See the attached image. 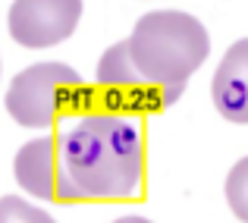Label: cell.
Here are the masks:
<instances>
[{
	"label": "cell",
	"instance_id": "cell-6",
	"mask_svg": "<svg viewBox=\"0 0 248 223\" xmlns=\"http://www.w3.org/2000/svg\"><path fill=\"white\" fill-rule=\"evenodd\" d=\"M97 85H101L110 101L120 104L123 110H160V107H167L164 97L154 88H148V82L139 76V69L132 66L126 41H120V44L104 50L101 63H97Z\"/></svg>",
	"mask_w": 248,
	"mask_h": 223
},
{
	"label": "cell",
	"instance_id": "cell-9",
	"mask_svg": "<svg viewBox=\"0 0 248 223\" xmlns=\"http://www.w3.org/2000/svg\"><path fill=\"white\" fill-rule=\"evenodd\" d=\"M0 223H57V220L19 195H3L0 198Z\"/></svg>",
	"mask_w": 248,
	"mask_h": 223
},
{
	"label": "cell",
	"instance_id": "cell-2",
	"mask_svg": "<svg viewBox=\"0 0 248 223\" xmlns=\"http://www.w3.org/2000/svg\"><path fill=\"white\" fill-rule=\"evenodd\" d=\"M129 60L139 76L154 88L164 104H173L182 95L188 76L207 60L211 38L207 29L182 10H154L135 22L126 38Z\"/></svg>",
	"mask_w": 248,
	"mask_h": 223
},
{
	"label": "cell",
	"instance_id": "cell-7",
	"mask_svg": "<svg viewBox=\"0 0 248 223\" xmlns=\"http://www.w3.org/2000/svg\"><path fill=\"white\" fill-rule=\"evenodd\" d=\"M211 95L230 123H248V38H239L220 57L211 79Z\"/></svg>",
	"mask_w": 248,
	"mask_h": 223
},
{
	"label": "cell",
	"instance_id": "cell-10",
	"mask_svg": "<svg viewBox=\"0 0 248 223\" xmlns=\"http://www.w3.org/2000/svg\"><path fill=\"white\" fill-rule=\"evenodd\" d=\"M113 223H154V220L141 217V214H126V217H120V220H113Z\"/></svg>",
	"mask_w": 248,
	"mask_h": 223
},
{
	"label": "cell",
	"instance_id": "cell-1",
	"mask_svg": "<svg viewBox=\"0 0 248 223\" xmlns=\"http://www.w3.org/2000/svg\"><path fill=\"white\" fill-rule=\"evenodd\" d=\"M66 176L82 198H129L145 167L141 132L129 116L85 113L57 139Z\"/></svg>",
	"mask_w": 248,
	"mask_h": 223
},
{
	"label": "cell",
	"instance_id": "cell-5",
	"mask_svg": "<svg viewBox=\"0 0 248 223\" xmlns=\"http://www.w3.org/2000/svg\"><path fill=\"white\" fill-rule=\"evenodd\" d=\"M82 0H13L10 35L22 48H50L79 25Z\"/></svg>",
	"mask_w": 248,
	"mask_h": 223
},
{
	"label": "cell",
	"instance_id": "cell-8",
	"mask_svg": "<svg viewBox=\"0 0 248 223\" xmlns=\"http://www.w3.org/2000/svg\"><path fill=\"white\" fill-rule=\"evenodd\" d=\"M226 201H230V211L242 223H248V157L232 163L226 176Z\"/></svg>",
	"mask_w": 248,
	"mask_h": 223
},
{
	"label": "cell",
	"instance_id": "cell-3",
	"mask_svg": "<svg viewBox=\"0 0 248 223\" xmlns=\"http://www.w3.org/2000/svg\"><path fill=\"white\" fill-rule=\"evenodd\" d=\"M82 76L69 63L44 60L22 69L6 88V113L29 129H44L82 95Z\"/></svg>",
	"mask_w": 248,
	"mask_h": 223
},
{
	"label": "cell",
	"instance_id": "cell-4",
	"mask_svg": "<svg viewBox=\"0 0 248 223\" xmlns=\"http://www.w3.org/2000/svg\"><path fill=\"white\" fill-rule=\"evenodd\" d=\"M13 173L16 182L31 192L35 198L44 201H76L82 198L79 189L73 186V179L66 176L60 157V145H57L54 135H41V139L25 142L16 151V160H13Z\"/></svg>",
	"mask_w": 248,
	"mask_h": 223
}]
</instances>
